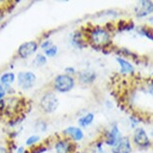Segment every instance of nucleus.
Listing matches in <instances>:
<instances>
[{
	"mask_svg": "<svg viewBox=\"0 0 153 153\" xmlns=\"http://www.w3.org/2000/svg\"><path fill=\"white\" fill-rule=\"evenodd\" d=\"M64 72H65L66 75H72V74H75L76 73V69L72 66H68L66 67L65 69H64Z\"/></svg>",
	"mask_w": 153,
	"mask_h": 153,
	"instance_id": "b1692460",
	"label": "nucleus"
},
{
	"mask_svg": "<svg viewBox=\"0 0 153 153\" xmlns=\"http://www.w3.org/2000/svg\"><path fill=\"white\" fill-rule=\"evenodd\" d=\"M26 152H27V149L25 146H18V148L16 149V153H26Z\"/></svg>",
	"mask_w": 153,
	"mask_h": 153,
	"instance_id": "bb28decb",
	"label": "nucleus"
},
{
	"mask_svg": "<svg viewBox=\"0 0 153 153\" xmlns=\"http://www.w3.org/2000/svg\"><path fill=\"white\" fill-rule=\"evenodd\" d=\"M54 88L59 93H68L71 91L75 86V79L73 76L62 74L58 75L54 79Z\"/></svg>",
	"mask_w": 153,
	"mask_h": 153,
	"instance_id": "f03ea898",
	"label": "nucleus"
},
{
	"mask_svg": "<svg viewBox=\"0 0 153 153\" xmlns=\"http://www.w3.org/2000/svg\"><path fill=\"white\" fill-rule=\"evenodd\" d=\"M58 53V48L56 45H51L48 49L45 50V56L48 58H53L57 55Z\"/></svg>",
	"mask_w": 153,
	"mask_h": 153,
	"instance_id": "a211bd4d",
	"label": "nucleus"
},
{
	"mask_svg": "<svg viewBox=\"0 0 153 153\" xmlns=\"http://www.w3.org/2000/svg\"><path fill=\"white\" fill-rule=\"evenodd\" d=\"M116 62H118L120 65V73L123 75H128V74H133L134 73V67L132 64L128 61L125 60L123 58H116Z\"/></svg>",
	"mask_w": 153,
	"mask_h": 153,
	"instance_id": "f8f14e48",
	"label": "nucleus"
},
{
	"mask_svg": "<svg viewBox=\"0 0 153 153\" xmlns=\"http://www.w3.org/2000/svg\"><path fill=\"white\" fill-rule=\"evenodd\" d=\"M35 128H36V129L38 128H40L38 131H41V132H45V131H46V128H48V126H46V124L45 122H43V121H41V122H38L37 124H36V126H35Z\"/></svg>",
	"mask_w": 153,
	"mask_h": 153,
	"instance_id": "aec40b11",
	"label": "nucleus"
},
{
	"mask_svg": "<svg viewBox=\"0 0 153 153\" xmlns=\"http://www.w3.org/2000/svg\"><path fill=\"white\" fill-rule=\"evenodd\" d=\"M133 150L131 141L128 136H122L111 148V153H131Z\"/></svg>",
	"mask_w": 153,
	"mask_h": 153,
	"instance_id": "423d86ee",
	"label": "nucleus"
},
{
	"mask_svg": "<svg viewBox=\"0 0 153 153\" xmlns=\"http://www.w3.org/2000/svg\"><path fill=\"white\" fill-rule=\"evenodd\" d=\"M54 150L56 153H73L74 144L67 138L60 139L54 144Z\"/></svg>",
	"mask_w": 153,
	"mask_h": 153,
	"instance_id": "9d476101",
	"label": "nucleus"
},
{
	"mask_svg": "<svg viewBox=\"0 0 153 153\" xmlns=\"http://www.w3.org/2000/svg\"><path fill=\"white\" fill-rule=\"evenodd\" d=\"M52 44H51V41H45L44 43H42V45H41V48H42V49L45 50L48 49L49 46H51Z\"/></svg>",
	"mask_w": 153,
	"mask_h": 153,
	"instance_id": "393cba45",
	"label": "nucleus"
},
{
	"mask_svg": "<svg viewBox=\"0 0 153 153\" xmlns=\"http://www.w3.org/2000/svg\"><path fill=\"white\" fill-rule=\"evenodd\" d=\"M46 150H48V149L45 148V146H35L34 149H32L31 150H29L26 153H45Z\"/></svg>",
	"mask_w": 153,
	"mask_h": 153,
	"instance_id": "6ab92c4d",
	"label": "nucleus"
},
{
	"mask_svg": "<svg viewBox=\"0 0 153 153\" xmlns=\"http://www.w3.org/2000/svg\"><path fill=\"white\" fill-rule=\"evenodd\" d=\"M141 34H143V35H146V37H149L150 40H152V36H151V33H149V29L148 28H145V27H142L140 29V31H139Z\"/></svg>",
	"mask_w": 153,
	"mask_h": 153,
	"instance_id": "5701e85b",
	"label": "nucleus"
},
{
	"mask_svg": "<svg viewBox=\"0 0 153 153\" xmlns=\"http://www.w3.org/2000/svg\"><path fill=\"white\" fill-rule=\"evenodd\" d=\"M97 75L94 72H82L79 75V79L84 83H92L96 79Z\"/></svg>",
	"mask_w": 153,
	"mask_h": 153,
	"instance_id": "2eb2a0df",
	"label": "nucleus"
},
{
	"mask_svg": "<svg viewBox=\"0 0 153 153\" xmlns=\"http://www.w3.org/2000/svg\"><path fill=\"white\" fill-rule=\"evenodd\" d=\"M153 5L152 1H141L140 5L136 8V15L137 17H144L152 13Z\"/></svg>",
	"mask_w": 153,
	"mask_h": 153,
	"instance_id": "9b49d317",
	"label": "nucleus"
},
{
	"mask_svg": "<svg viewBox=\"0 0 153 153\" xmlns=\"http://www.w3.org/2000/svg\"><path fill=\"white\" fill-rule=\"evenodd\" d=\"M90 42L95 48H102L111 43V34L101 27H94L90 32Z\"/></svg>",
	"mask_w": 153,
	"mask_h": 153,
	"instance_id": "f257e3e1",
	"label": "nucleus"
},
{
	"mask_svg": "<svg viewBox=\"0 0 153 153\" xmlns=\"http://www.w3.org/2000/svg\"><path fill=\"white\" fill-rule=\"evenodd\" d=\"M132 141L133 144L140 149H149L151 146V140L146 129L142 127H138L134 129Z\"/></svg>",
	"mask_w": 153,
	"mask_h": 153,
	"instance_id": "7ed1b4c3",
	"label": "nucleus"
},
{
	"mask_svg": "<svg viewBox=\"0 0 153 153\" xmlns=\"http://www.w3.org/2000/svg\"><path fill=\"white\" fill-rule=\"evenodd\" d=\"M103 146H104V143H103V141H100V142H97L96 144V149L97 150L98 153H103L104 152V148H103Z\"/></svg>",
	"mask_w": 153,
	"mask_h": 153,
	"instance_id": "4be33fe9",
	"label": "nucleus"
},
{
	"mask_svg": "<svg viewBox=\"0 0 153 153\" xmlns=\"http://www.w3.org/2000/svg\"><path fill=\"white\" fill-rule=\"evenodd\" d=\"M0 19H1V17H0Z\"/></svg>",
	"mask_w": 153,
	"mask_h": 153,
	"instance_id": "cd10ccee",
	"label": "nucleus"
},
{
	"mask_svg": "<svg viewBox=\"0 0 153 153\" xmlns=\"http://www.w3.org/2000/svg\"><path fill=\"white\" fill-rule=\"evenodd\" d=\"M6 96H7V92H6L5 87L2 84H0V102H1L2 100H4Z\"/></svg>",
	"mask_w": 153,
	"mask_h": 153,
	"instance_id": "412c9836",
	"label": "nucleus"
},
{
	"mask_svg": "<svg viewBox=\"0 0 153 153\" xmlns=\"http://www.w3.org/2000/svg\"><path fill=\"white\" fill-rule=\"evenodd\" d=\"M16 79V76L13 72H7L4 73L0 76V84H2L4 87L10 86L11 84H13V82Z\"/></svg>",
	"mask_w": 153,
	"mask_h": 153,
	"instance_id": "ddd939ff",
	"label": "nucleus"
},
{
	"mask_svg": "<svg viewBox=\"0 0 153 153\" xmlns=\"http://www.w3.org/2000/svg\"><path fill=\"white\" fill-rule=\"evenodd\" d=\"M40 107L45 114H52L59 107V99L53 93H46L40 100Z\"/></svg>",
	"mask_w": 153,
	"mask_h": 153,
	"instance_id": "20e7f679",
	"label": "nucleus"
},
{
	"mask_svg": "<svg viewBox=\"0 0 153 153\" xmlns=\"http://www.w3.org/2000/svg\"><path fill=\"white\" fill-rule=\"evenodd\" d=\"M48 62V58L43 54H37L34 59V64L37 66H44Z\"/></svg>",
	"mask_w": 153,
	"mask_h": 153,
	"instance_id": "f3484780",
	"label": "nucleus"
},
{
	"mask_svg": "<svg viewBox=\"0 0 153 153\" xmlns=\"http://www.w3.org/2000/svg\"><path fill=\"white\" fill-rule=\"evenodd\" d=\"M38 48H39V45L35 41H29V42L23 43L19 46L18 50H17V54H18V56L21 59H23V60H26V59L33 55L34 53L37 51Z\"/></svg>",
	"mask_w": 153,
	"mask_h": 153,
	"instance_id": "0eeeda50",
	"label": "nucleus"
},
{
	"mask_svg": "<svg viewBox=\"0 0 153 153\" xmlns=\"http://www.w3.org/2000/svg\"><path fill=\"white\" fill-rule=\"evenodd\" d=\"M94 119H95V114L93 113H88L84 116H81L78 120V124L79 128H86L92 124L94 122Z\"/></svg>",
	"mask_w": 153,
	"mask_h": 153,
	"instance_id": "4468645a",
	"label": "nucleus"
},
{
	"mask_svg": "<svg viewBox=\"0 0 153 153\" xmlns=\"http://www.w3.org/2000/svg\"><path fill=\"white\" fill-rule=\"evenodd\" d=\"M64 136H66L67 139L75 143L80 142L84 138V133L83 131L79 127H75V126H70L66 128L63 131Z\"/></svg>",
	"mask_w": 153,
	"mask_h": 153,
	"instance_id": "1a4fd4ad",
	"label": "nucleus"
},
{
	"mask_svg": "<svg viewBox=\"0 0 153 153\" xmlns=\"http://www.w3.org/2000/svg\"><path fill=\"white\" fill-rule=\"evenodd\" d=\"M37 76L31 71L20 72L17 75V84L22 90H30L36 83Z\"/></svg>",
	"mask_w": 153,
	"mask_h": 153,
	"instance_id": "39448f33",
	"label": "nucleus"
},
{
	"mask_svg": "<svg viewBox=\"0 0 153 153\" xmlns=\"http://www.w3.org/2000/svg\"><path fill=\"white\" fill-rule=\"evenodd\" d=\"M0 153H9V149L7 146H5L4 145L0 144Z\"/></svg>",
	"mask_w": 153,
	"mask_h": 153,
	"instance_id": "a878e982",
	"label": "nucleus"
},
{
	"mask_svg": "<svg viewBox=\"0 0 153 153\" xmlns=\"http://www.w3.org/2000/svg\"><path fill=\"white\" fill-rule=\"evenodd\" d=\"M41 141V137L38 134H32L29 137L27 138L25 145L27 148H33V146H37V145L40 143Z\"/></svg>",
	"mask_w": 153,
	"mask_h": 153,
	"instance_id": "dca6fc26",
	"label": "nucleus"
},
{
	"mask_svg": "<svg viewBox=\"0 0 153 153\" xmlns=\"http://www.w3.org/2000/svg\"><path fill=\"white\" fill-rule=\"evenodd\" d=\"M121 137H122V134L120 132L119 128L117 127L116 125H114L109 131L106 132L105 138L103 140V143L106 146H108L109 148H111V146H114L116 144V142Z\"/></svg>",
	"mask_w": 153,
	"mask_h": 153,
	"instance_id": "6e6552de",
	"label": "nucleus"
}]
</instances>
